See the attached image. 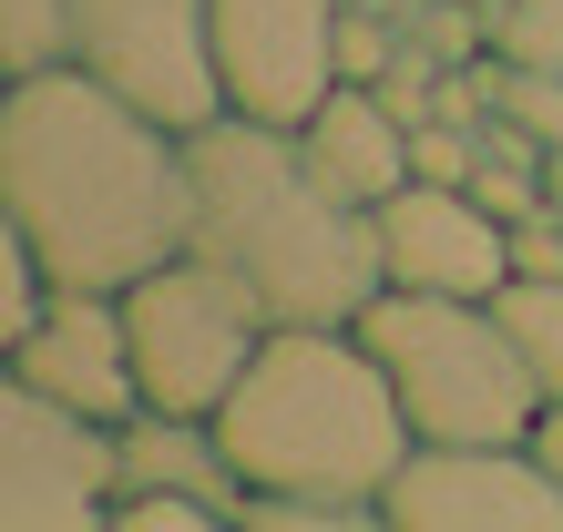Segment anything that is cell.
Wrapping results in <instances>:
<instances>
[{"mask_svg":"<svg viewBox=\"0 0 563 532\" xmlns=\"http://www.w3.org/2000/svg\"><path fill=\"white\" fill-rule=\"evenodd\" d=\"M42 297H52V277H42V256H31V236H21V215L0 206V358L21 348V328L42 318Z\"/></svg>","mask_w":563,"mask_h":532,"instance_id":"e0dca14e","label":"cell"},{"mask_svg":"<svg viewBox=\"0 0 563 532\" xmlns=\"http://www.w3.org/2000/svg\"><path fill=\"white\" fill-rule=\"evenodd\" d=\"M113 491H195L225 522L246 512V472L206 410H134L113 430Z\"/></svg>","mask_w":563,"mask_h":532,"instance_id":"4fadbf2b","label":"cell"},{"mask_svg":"<svg viewBox=\"0 0 563 532\" xmlns=\"http://www.w3.org/2000/svg\"><path fill=\"white\" fill-rule=\"evenodd\" d=\"M379 512L389 532H563V481L533 441H410Z\"/></svg>","mask_w":563,"mask_h":532,"instance_id":"ba28073f","label":"cell"},{"mask_svg":"<svg viewBox=\"0 0 563 532\" xmlns=\"http://www.w3.org/2000/svg\"><path fill=\"white\" fill-rule=\"evenodd\" d=\"M103 532H236L216 502H195V491H113V522Z\"/></svg>","mask_w":563,"mask_h":532,"instance_id":"ac0fdd59","label":"cell"},{"mask_svg":"<svg viewBox=\"0 0 563 532\" xmlns=\"http://www.w3.org/2000/svg\"><path fill=\"white\" fill-rule=\"evenodd\" d=\"M195 154V256H216L277 328H358V308L389 287L379 215L297 154L287 123L216 113L185 133Z\"/></svg>","mask_w":563,"mask_h":532,"instance_id":"7a4b0ae2","label":"cell"},{"mask_svg":"<svg viewBox=\"0 0 563 532\" xmlns=\"http://www.w3.org/2000/svg\"><path fill=\"white\" fill-rule=\"evenodd\" d=\"M225 451L246 491H339L379 502L389 472L410 461V410L358 328H267L246 379L225 389Z\"/></svg>","mask_w":563,"mask_h":532,"instance_id":"3957f363","label":"cell"},{"mask_svg":"<svg viewBox=\"0 0 563 532\" xmlns=\"http://www.w3.org/2000/svg\"><path fill=\"white\" fill-rule=\"evenodd\" d=\"M297 154H308L318 175L349 195V206H369V215H379L389 195L410 185V113L389 103L379 82H339L308 123H297Z\"/></svg>","mask_w":563,"mask_h":532,"instance_id":"7c38bea8","label":"cell"},{"mask_svg":"<svg viewBox=\"0 0 563 532\" xmlns=\"http://www.w3.org/2000/svg\"><path fill=\"white\" fill-rule=\"evenodd\" d=\"M0 113H11V73H0Z\"/></svg>","mask_w":563,"mask_h":532,"instance_id":"7402d4cb","label":"cell"},{"mask_svg":"<svg viewBox=\"0 0 563 532\" xmlns=\"http://www.w3.org/2000/svg\"><path fill=\"white\" fill-rule=\"evenodd\" d=\"M358 339H369V358L400 389L410 441H533L543 379H533V358H522L512 318L492 297L379 287L358 308Z\"/></svg>","mask_w":563,"mask_h":532,"instance_id":"277c9868","label":"cell"},{"mask_svg":"<svg viewBox=\"0 0 563 532\" xmlns=\"http://www.w3.org/2000/svg\"><path fill=\"white\" fill-rule=\"evenodd\" d=\"M113 522V430L42 399L0 358V532H103Z\"/></svg>","mask_w":563,"mask_h":532,"instance_id":"52a82bcc","label":"cell"},{"mask_svg":"<svg viewBox=\"0 0 563 532\" xmlns=\"http://www.w3.org/2000/svg\"><path fill=\"white\" fill-rule=\"evenodd\" d=\"M472 164H482V144H472L451 113L410 123V175H430V185H472Z\"/></svg>","mask_w":563,"mask_h":532,"instance_id":"d6986e66","label":"cell"},{"mask_svg":"<svg viewBox=\"0 0 563 532\" xmlns=\"http://www.w3.org/2000/svg\"><path fill=\"white\" fill-rule=\"evenodd\" d=\"M73 62V0H0V73H52Z\"/></svg>","mask_w":563,"mask_h":532,"instance_id":"2e32d148","label":"cell"},{"mask_svg":"<svg viewBox=\"0 0 563 532\" xmlns=\"http://www.w3.org/2000/svg\"><path fill=\"white\" fill-rule=\"evenodd\" d=\"M339 21L349 0H216V73H225V113L246 123H308L339 92Z\"/></svg>","mask_w":563,"mask_h":532,"instance_id":"9c48e42d","label":"cell"},{"mask_svg":"<svg viewBox=\"0 0 563 532\" xmlns=\"http://www.w3.org/2000/svg\"><path fill=\"white\" fill-rule=\"evenodd\" d=\"M533 451H543V472H553V481H563V399H553V410H543V420H533Z\"/></svg>","mask_w":563,"mask_h":532,"instance_id":"44dd1931","label":"cell"},{"mask_svg":"<svg viewBox=\"0 0 563 532\" xmlns=\"http://www.w3.org/2000/svg\"><path fill=\"white\" fill-rule=\"evenodd\" d=\"M73 62L103 73L113 92H134V103L164 113L175 133L225 113L216 0H73Z\"/></svg>","mask_w":563,"mask_h":532,"instance_id":"8992f818","label":"cell"},{"mask_svg":"<svg viewBox=\"0 0 563 532\" xmlns=\"http://www.w3.org/2000/svg\"><path fill=\"white\" fill-rule=\"evenodd\" d=\"M389 62H400V52H389V31H379L369 11H349V21H339V73H349V82H379Z\"/></svg>","mask_w":563,"mask_h":532,"instance_id":"ffe728a7","label":"cell"},{"mask_svg":"<svg viewBox=\"0 0 563 532\" xmlns=\"http://www.w3.org/2000/svg\"><path fill=\"white\" fill-rule=\"evenodd\" d=\"M0 206L21 215L52 287H134L195 246V154L134 92L82 62H52L11 82Z\"/></svg>","mask_w":563,"mask_h":532,"instance_id":"6da1fadb","label":"cell"},{"mask_svg":"<svg viewBox=\"0 0 563 532\" xmlns=\"http://www.w3.org/2000/svg\"><path fill=\"white\" fill-rule=\"evenodd\" d=\"M492 308L512 318V339H522V358H533V379H543V410L563 399V277H512Z\"/></svg>","mask_w":563,"mask_h":532,"instance_id":"5bb4252c","label":"cell"},{"mask_svg":"<svg viewBox=\"0 0 563 532\" xmlns=\"http://www.w3.org/2000/svg\"><path fill=\"white\" fill-rule=\"evenodd\" d=\"M379 266L420 297H503L512 287V215H492L472 185L410 175L379 206Z\"/></svg>","mask_w":563,"mask_h":532,"instance_id":"8fae6325","label":"cell"},{"mask_svg":"<svg viewBox=\"0 0 563 532\" xmlns=\"http://www.w3.org/2000/svg\"><path fill=\"white\" fill-rule=\"evenodd\" d=\"M123 328H134V369H144V410H225V389L246 379V358L267 348V308L225 277L216 256H164L154 277L123 287Z\"/></svg>","mask_w":563,"mask_h":532,"instance_id":"5b68a950","label":"cell"},{"mask_svg":"<svg viewBox=\"0 0 563 532\" xmlns=\"http://www.w3.org/2000/svg\"><path fill=\"white\" fill-rule=\"evenodd\" d=\"M236 532H389L379 502H339V491H246Z\"/></svg>","mask_w":563,"mask_h":532,"instance_id":"9a60e30c","label":"cell"},{"mask_svg":"<svg viewBox=\"0 0 563 532\" xmlns=\"http://www.w3.org/2000/svg\"><path fill=\"white\" fill-rule=\"evenodd\" d=\"M11 369L42 389V399H62V410L123 430V420L144 410V369H134V328H123V287H52L42 318L21 328Z\"/></svg>","mask_w":563,"mask_h":532,"instance_id":"30bf717a","label":"cell"}]
</instances>
